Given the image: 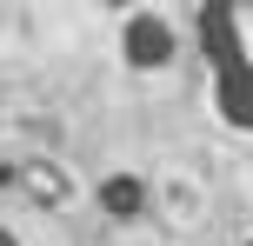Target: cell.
<instances>
[{"mask_svg":"<svg viewBox=\"0 0 253 246\" xmlns=\"http://www.w3.org/2000/svg\"><path fill=\"white\" fill-rule=\"evenodd\" d=\"M120 47H126V67H133V73H160V67H173L180 34H173V20H167V13H133Z\"/></svg>","mask_w":253,"mask_h":246,"instance_id":"obj_1","label":"cell"},{"mask_svg":"<svg viewBox=\"0 0 253 246\" xmlns=\"http://www.w3.org/2000/svg\"><path fill=\"white\" fill-rule=\"evenodd\" d=\"M193 34H200V53H207V67H233V60H247V40H240V7H200L193 13Z\"/></svg>","mask_w":253,"mask_h":246,"instance_id":"obj_2","label":"cell"},{"mask_svg":"<svg viewBox=\"0 0 253 246\" xmlns=\"http://www.w3.org/2000/svg\"><path fill=\"white\" fill-rule=\"evenodd\" d=\"M213 106H220V120H227V127L253 133V53L213 73Z\"/></svg>","mask_w":253,"mask_h":246,"instance_id":"obj_3","label":"cell"},{"mask_svg":"<svg viewBox=\"0 0 253 246\" xmlns=\"http://www.w3.org/2000/svg\"><path fill=\"white\" fill-rule=\"evenodd\" d=\"M100 213L107 220H140L147 213V180L140 173H107L100 180Z\"/></svg>","mask_w":253,"mask_h":246,"instance_id":"obj_4","label":"cell"},{"mask_svg":"<svg viewBox=\"0 0 253 246\" xmlns=\"http://www.w3.org/2000/svg\"><path fill=\"white\" fill-rule=\"evenodd\" d=\"M27 186L40 193V207H60V200H67V180L53 167H27Z\"/></svg>","mask_w":253,"mask_h":246,"instance_id":"obj_5","label":"cell"},{"mask_svg":"<svg viewBox=\"0 0 253 246\" xmlns=\"http://www.w3.org/2000/svg\"><path fill=\"white\" fill-rule=\"evenodd\" d=\"M0 246H20V240H13V233H0Z\"/></svg>","mask_w":253,"mask_h":246,"instance_id":"obj_6","label":"cell"},{"mask_svg":"<svg viewBox=\"0 0 253 246\" xmlns=\"http://www.w3.org/2000/svg\"><path fill=\"white\" fill-rule=\"evenodd\" d=\"M247 246H253V240H247Z\"/></svg>","mask_w":253,"mask_h":246,"instance_id":"obj_7","label":"cell"}]
</instances>
